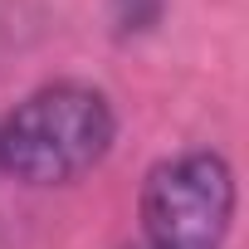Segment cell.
I'll use <instances>...</instances> for the list:
<instances>
[{
  "label": "cell",
  "mask_w": 249,
  "mask_h": 249,
  "mask_svg": "<svg viewBox=\"0 0 249 249\" xmlns=\"http://www.w3.org/2000/svg\"><path fill=\"white\" fill-rule=\"evenodd\" d=\"M112 107L98 88L49 83L30 93L0 127V166L30 186H64L112 147Z\"/></svg>",
  "instance_id": "cell-1"
},
{
  "label": "cell",
  "mask_w": 249,
  "mask_h": 249,
  "mask_svg": "<svg viewBox=\"0 0 249 249\" xmlns=\"http://www.w3.org/2000/svg\"><path fill=\"white\" fill-rule=\"evenodd\" d=\"M234 220V171L215 152L161 161L142 191V230L152 249H220Z\"/></svg>",
  "instance_id": "cell-2"
}]
</instances>
